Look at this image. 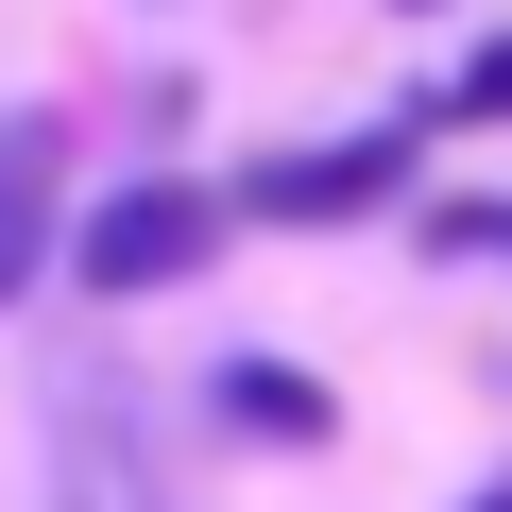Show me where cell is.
Listing matches in <instances>:
<instances>
[{
  "label": "cell",
  "mask_w": 512,
  "mask_h": 512,
  "mask_svg": "<svg viewBox=\"0 0 512 512\" xmlns=\"http://www.w3.org/2000/svg\"><path fill=\"white\" fill-rule=\"evenodd\" d=\"M410 18H427V0H410Z\"/></svg>",
  "instance_id": "cell-8"
},
{
  "label": "cell",
  "mask_w": 512,
  "mask_h": 512,
  "mask_svg": "<svg viewBox=\"0 0 512 512\" xmlns=\"http://www.w3.org/2000/svg\"><path fill=\"white\" fill-rule=\"evenodd\" d=\"M205 410H222L239 444H325V427H342V393H325V376H291V359H222V376H205Z\"/></svg>",
  "instance_id": "cell-4"
},
{
  "label": "cell",
  "mask_w": 512,
  "mask_h": 512,
  "mask_svg": "<svg viewBox=\"0 0 512 512\" xmlns=\"http://www.w3.org/2000/svg\"><path fill=\"white\" fill-rule=\"evenodd\" d=\"M427 256H495V274H512V188H444L427 205Z\"/></svg>",
  "instance_id": "cell-5"
},
{
  "label": "cell",
  "mask_w": 512,
  "mask_h": 512,
  "mask_svg": "<svg viewBox=\"0 0 512 512\" xmlns=\"http://www.w3.org/2000/svg\"><path fill=\"white\" fill-rule=\"evenodd\" d=\"M444 120H512V35H495V52H478V69L444 86Z\"/></svg>",
  "instance_id": "cell-6"
},
{
  "label": "cell",
  "mask_w": 512,
  "mask_h": 512,
  "mask_svg": "<svg viewBox=\"0 0 512 512\" xmlns=\"http://www.w3.org/2000/svg\"><path fill=\"white\" fill-rule=\"evenodd\" d=\"M222 222H239V188H188V171H137V188H103V205L69 222V274H86L103 308H137V291H188L205 256H222Z\"/></svg>",
  "instance_id": "cell-1"
},
{
  "label": "cell",
  "mask_w": 512,
  "mask_h": 512,
  "mask_svg": "<svg viewBox=\"0 0 512 512\" xmlns=\"http://www.w3.org/2000/svg\"><path fill=\"white\" fill-rule=\"evenodd\" d=\"M52 239H69V120L18 103V120H0V308L35 291V256H52Z\"/></svg>",
  "instance_id": "cell-3"
},
{
  "label": "cell",
  "mask_w": 512,
  "mask_h": 512,
  "mask_svg": "<svg viewBox=\"0 0 512 512\" xmlns=\"http://www.w3.org/2000/svg\"><path fill=\"white\" fill-rule=\"evenodd\" d=\"M410 137H427V120H359V137L256 154V171H239V222H376V205L410 188Z\"/></svg>",
  "instance_id": "cell-2"
},
{
  "label": "cell",
  "mask_w": 512,
  "mask_h": 512,
  "mask_svg": "<svg viewBox=\"0 0 512 512\" xmlns=\"http://www.w3.org/2000/svg\"><path fill=\"white\" fill-rule=\"evenodd\" d=\"M461 512H512V461H495V478H478V495H461Z\"/></svg>",
  "instance_id": "cell-7"
}]
</instances>
